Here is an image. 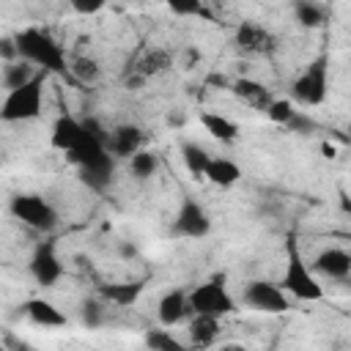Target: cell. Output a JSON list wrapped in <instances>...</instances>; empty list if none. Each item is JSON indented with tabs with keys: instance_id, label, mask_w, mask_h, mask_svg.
Instances as JSON below:
<instances>
[{
	"instance_id": "1",
	"label": "cell",
	"mask_w": 351,
	"mask_h": 351,
	"mask_svg": "<svg viewBox=\"0 0 351 351\" xmlns=\"http://www.w3.org/2000/svg\"><path fill=\"white\" fill-rule=\"evenodd\" d=\"M16 38V47H19V58L30 60L36 69L47 71V74H60V77H71V69H69V58L63 52V47L52 38L49 30H41V27H25L22 33L14 36Z\"/></svg>"
},
{
	"instance_id": "2",
	"label": "cell",
	"mask_w": 351,
	"mask_h": 351,
	"mask_svg": "<svg viewBox=\"0 0 351 351\" xmlns=\"http://www.w3.org/2000/svg\"><path fill=\"white\" fill-rule=\"evenodd\" d=\"M280 285L285 293H291L293 299H302V302L324 299V285L318 282L313 266H307L293 233H288V239H285V271H282Z\"/></svg>"
},
{
	"instance_id": "3",
	"label": "cell",
	"mask_w": 351,
	"mask_h": 351,
	"mask_svg": "<svg viewBox=\"0 0 351 351\" xmlns=\"http://www.w3.org/2000/svg\"><path fill=\"white\" fill-rule=\"evenodd\" d=\"M44 82H47V71H38L22 88L5 90V99L0 104V118L5 123H22V121L38 118L41 115V99H44Z\"/></svg>"
},
{
	"instance_id": "4",
	"label": "cell",
	"mask_w": 351,
	"mask_h": 351,
	"mask_svg": "<svg viewBox=\"0 0 351 351\" xmlns=\"http://www.w3.org/2000/svg\"><path fill=\"white\" fill-rule=\"evenodd\" d=\"M326 93H329V52H321L291 82V99L299 101L302 107H318L326 101Z\"/></svg>"
},
{
	"instance_id": "5",
	"label": "cell",
	"mask_w": 351,
	"mask_h": 351,
	"mask_svg": "<svg viewBox=\"0 0 351 351\" xmlns=\"http://www.w3.org/2000/svg\"><path fill=\"white\" fill-rule=\"evenodd\" d=\"M173 60L176 58H173L170 49H165V47H145V49H140L126 63V69H123V85L129 90H140L148 80L170 71L173 69Z\"/></svg>"
},
{
	"instance_id": "6",
	"label": "cell",
	"mask_w": 351,
	"mask_h": 351,
	"mask_svg": "<svg viewBox=\"0 0 351 351\" xmlns=\"http://www.w3.org/2000/svg\"><path fill=\"white\" fill-rule=\"evenodd\" d=\"M8 211L14 214V219H19L22 225L38 230V233H52L58 228V211L55 206L41 197V195H30V192H19L11 197Z\"/></svg>"
},
{
	"instance_id": "7",
	"label": "cell",
	"mask_w": 351,
	"mask_h": 351,
	"mask_svg": "<svg viewBox=\"0 0 351 351\" xmlns=\"http://www.w3.org/2000/svg\"><path fill=\"white\" fill-rule=\"evenodd\" d=\"M189 307L192 313H203V315H217V318L230 315L236 310V299L225 285V274H214L211 280L195 285L189 291Z\"/></svg>"
},
{
	"instance_id": "8",
	"label": "cell",
	"mask_w": 351,
	"mask_h": 351,
	"mask_svg": "<svg viewBox=\"0 0 351 351\" xmlns=\"http://www.w3.org/2000/svg\"><path fill=\"white\" fill-rule=\"evenodd\" d=\"M233 47L247 58H269L277 49V36L255 19H244L233 30Z\"/></svg>"
},
{
	"instance_id": "9",
	"label": "cell",
	"mask_w": 351,
	"mask_h": 351,
	"mask_svg": "<svg viewBox=\"0 0 351 351\" xmlns=\"http://www.w3.org/2000/svg\"><path fill=\"white\" fill-rule=\"evenodd\" d=\"M241 302L255 310V313H269V315H277V313H285L291 310V302L282 291V285L271 282V280H252L244 285V293H241Z\"/></svg>"
},
{
	"instance_id": "10",
	"label": "cell",
	"mask_w": 351,
	"mask_h": 351,
	"mask_svg": "<svg viewBox=\"0 0 351 351\" xmlns=\"http://www.w3.org/2000/svg\"><path fill=\"white\" fill-rule=\"evenodd\" d=\"M211 230V217L208 211L203 208V203H197L195 197H184L178 211H176V219H173V233L181 236V239H203L208 236Z\"/></svg>"
},
{
	"instance_id": "11",
	"label": "cell",
	"mask_w": 351,
	"mask_h": 351,
	"mask_svg": "<svg viewBox=\"0 0 351 351\" xmlns=\"http://www.w3.org/2000/svg\"><path fill=\"white\" fill-rule=\"evenodd\" d=\"M30 274L38 285L52 288L60 277H63V263L58 258V247L55 241H38L33 255H30Z\"/></svg>"
},
{
	"instance_id": "12",
	"label": "cell",
	"mask_w": 351,
	"mask_h": 351,
	"mask_svg": "<svg viewBox=\"0 0 351 351\" xmlns=\"http://www.w3.org/2000/svg\"><path fill=\"white\" fill-rule=\"evenodd\" d=\"M192 315V307H189V291L184 288H173L167 291L159 304H156V318L162 326H178L184 321H189Z\"/></svg>"
},
{
	"instance_id": "13",
	"label": "cell",
	"mask_w": 351,
	"mask_h": 351,
	"mask_svg": "<svg viewBox=\"0 0 351 351\" xmlns=\"http://www.w3.org/2000/svg\"><path fill=\"white\" fill-rule=\"evenodd\" d=\"M313 271L321 277H329V280H348L351 277V252H346L340 247H326L315 255Z\"/></svg>"
},
{
	"instance_id": "14",
	"label": "cell",
	"mask_w": 351,
	"mask_h": 351,
	"mask_svg": "<svg viewBox=\"0 0 351 351\" xmlns=\"http://www.w3.org/2000/svg\"><path fill=\"white\" fill-rule=\"evenodd\" d=\"M222 326L217 315H203V313H192L186 321V343L189 348H211L219 337Z\"/></svg>"
},
{
	"instance_id": "15",
	"label": "cell",
	"mask_w": 351,
	"mask_h": 351,
	"mask_svg": "<svg viewBox=\"0 0 351 351\" xmlns=\"http://www.w3.org/2000/svg\"><path fill=\"white\" fill-rule=\"evenodd\" d=\"M107 148L115 159H129L143 148V129L134 123H118L115 129H110Z\"/></svg>"
},
{
	"instance_id": "16",
	"label": "cell",
	"mask_w": 351,
	"mask_h": 351,
	"mask_svg": "<svg viewBox=\"0 0 351 351\" xmlns=\"http://www.w3.org/2000/svg\"><path fill=\"white\" fill-rule=\"evenodd\" d=\"M85 134V123L77 121L74 115H58L55 123H52V132H49V145L69 154Z\"/></svg>"
},
{
	"instance_id": "17",
	"label": "cell",
	"mask_w": 351,
	"mask_h": 351,
	"mask_svg": "<svg viewBox=\"0 0 351 351\" xmlns=\"http://www.w3.org/2000/svg\"><path fill=\"white\" fill-rule=\"evenodd\" d=\"M230 93H233L236 99H241L244 104H250L252 110H258V112H266L269 104L274 101V96L269 93V88H266L263 82L252 80V77H239V80H233Z\"/></svg>"
},
{
	"instance_id": "18",
	"label": "cell",
	"mask_w": 351,
	"mask_h": 351,
	"mask_svg": "<svg viewBox=\"0 0 351 351\" xmlns=\"http://www.w3.org/2000/svg\"><path fill=\"white\" fill-rule=\"evenodd\" d=\"M22 313L36 324V326H44V329H58V326H66L69 318L66 313H60L52 302L47 299H27L22 304Z\"/></svg>"
},
{
	"instance_id": "19",
	"label": "cell",
	"mask_w": 351,
	"mask_h": 351,
	"mask_svg": "<svg viewBox=\"0 0 351 351\" xmlns=\"http://www.w3.org/2000/svg\"><path fill=\"white\" fill-rule=\"evenodd\" d=\"M145 282L143 280H134V282H110V285H99V296L112 304V307H132L140 293H143Z\"/></svg>"
},
{
	"instance_id": "20",
	"label": "cell",
	"mask_w": 351,
	"mask_h": 351,
	"mask_svg": "<svg viewBox=\"0 0 351 351\" xmlns=\"http://www.w3.org/2000/svg\"><path fill=\"white\" fill-rule=\"evenodd\" d=\"M206 181L214 186H233L236 181H241V167L228 159V156H211L208 167H206Z\"/></svg>"
},
{
	"instance_id": "21",
	"label": "cell",
	"mask_w": 351,
	"mask_h": 351,
	"mask_svg": "<svg viewBox=\"0 0 351 351\" xmlns=\"http://www.w3.org/2000/svg\"><path fill=\"white\" fill-rule=\"evenodd\" d=\"M200 126H203L214 140H219V143H236V140H239V126H236L230 118L219 115V112H203V115H200Z\"/></svg>"
},
{
	"instance_id": "22",
	"label": "cell",
	"mask_w": 351,
	"mask_h": 351,
	"mask_svg": "<svg viewBox=\"0 0 351 351\" xmlns=\"http://www.w3.org/2000/svg\"><path fill=\"white\" fill-rule=\"evenodd\" d=\"M291 11H293V19L307 30L324 27V22H326V8L318 0H293Z\"/></svg>"
},
{
	"instance_id": "23",
	"label": "cell",
	"mask_w": 351,
	"mask_h": 351,
	"mask_svg": "<svg viewBox=\"0 0 351 351\" xmlns=\"http://www.w3.org/2000/svg\"><path fill=\"white\" fill-rule=\"evenodd\" d=\"M181 159H184V167L189 170L192 178H206V167L211 162V154L203 145H197L192 140H184L181 143Z\"/></svg>"
},
{
	"instance_id": "24",
	"label": "cell",
	"mask_w": 351,
	"mask_h": 351,
	"mask_svg": "<svg viewBox=\"0 0 351 351\" xmlns=\"http://www.w3.org/2000/svg\"><path fill=\"white\" fill-rule=\"evenodd\" d=\"M41 71V69H38ZM36 66L25 58H16V60H8L5 69H3V88L5 90H14V88H22L25 82H30L36 74Z\"/></svg>"
},
{
	"instance_id": "25",
	"label": "cell",
	"mask_w": 351,
	"mask_h": 351,
	"mask_svg": "<svg viewBox=\"0 0 351 351\" xmlns=\"http://www.w3.org/2000/svg\"><path fill=\"white\" fill-rule=\"evenodd\" d=\"M156 170H159V159H156L154 151L140 148L137 154L129 156V173H132L134 181H148V178L156 176Z\"/></svg>"
},
{
	"instance_id": "26",
	"label": "cell",
	"mask_w": 351,
	"mask_h": 351,
	"mask_svg": "<svg viewBox=\"0 0 351 351\" xmlns=\"http://www.w3.org/2000/svg\"><path fill=\"white\" fill-rule=\"evenodd\" d=\"M69 69H71V77L77 82H82V85H93L101 77V66L90 55H74L71 63H69Z\"/></svg>"
},
{
	"instance_id": "27",
	"label": "cell",
	"mask_w": 351,
	"mask_h": 351,
	"mask_svg": "<svg viewBox=\"0 0 351 351\" xmlns=\"http://www.w3.org/2000/svg\"><path fill=\"white\" fill-rule=\"evenodd\" d=\"M143 343L154 351H184L189 343H181L170 329H148L143 335Z\"/></svg>"
},
{
	"instance_id": "28",
	"label": "cell",
	"mask_w": 351,
	"mask_h": 351,
	"mask_svg": "<svg viewBox=\"0 0 351 351\" xmlns=\"http://www.w3.org/2000/svg\"><path fill=\"white\" fill-rule=\"evenodd\" d=\"M80 313H82V324L88 329H99L107 321V302L101 296L99 299H85L82 307H80Z\"/></svg>"
},
{
	"instance_id": "29",
	"label": "cell",
	"mask_w": 351,
	"mask_h": 351,
	"mask_svg": "<svg viewBox=\"0 0 351 351\" xmlns=\"http://www.w3.org/2000/svg\"><path fill=\"white\" fill-rule=\"evenodd\" d=\"M165 5L176 16H203V19H208V11H206L203 0H165Z\"/></svg>"
},
{
	"instance_id": "30",
	"label": "cell",
	"mask_w": 351,
	"mask_h": 351,
	"mask_svg": "<svg viewBox=\"0 0 351 351\" xmlns=\"http://www.w3.org/2000/svg\"><path fill=\"white\" fill-rule=\"evenodd\" d=\"M296 112H299V110H296L288 99H274V101L269 104V110H266L269 121H274V123H280V126H288Z\"/></svg>"
},
{
	"instance_id": "31",
	"label": "cell",
	"mask_w": 351,
	"mask_h": 351,
	"mask_svg": "<svg viewBox=\"0 0 351 351\" xmlns=\"http://www.w3.org/2000/svg\"><path fill=\"white\" fill-rule=\"evenodd\" d=\"M285 129H288V132H293V134H310V132H315V121H313L307 112H302V110H299V112L293 115V121H291Z\"/></svg>"
},
{
	"instance_id": "32",
	"label": "cell",
	"mask_w": 351,
	"mask_h": 351,
	"mask_svg": "<svg viewBox=\"0 0 351 351\" xmlns=\"http://www.w3.org/2000/svg\"><path fill=\"white\" fill-rule=\"evenodd\" d=\"M69 5H71L77 14L90 16V14H99V11L107 5V0H69Z\"/></svg>"
},
{
	"instance_id": "33",
	"label": "cell",
	"mask_w": 351,
	"mask_h": 351,
	"mask_svg": "<svg viewBox=\"0 0 351 351\" xmlns=\"http://www.w3.org/2000/svg\"><path fill=\"white\" fill-rule=\"evenodd\" d=\"M206 85H214V88H219V90H230V85H233V80H228L225 74H208V80H206Z\"/></svg>"
},
{
	"instance_id": "34",
	"label": "cell",
	"mask_w": 351,
	"mask_h": 351,
	"mask_svg": "<svg viewBox=\"0 0 351 351\" xmlns=\"http://www.w3.org/2000/svg\"><path fill=\"white\" fill-rule=\"evenodd\" d=\"M121 255H126V258H132V255H134V247H129V244H123V247H121Z\"/></svg>"
},
{
	"instance_id": "35",
	"label": "cell",
	"mask_w": 351,
	"mask_h": 351,
	"mask_svg": "<svg viewBox=\"0 0 351 351\" xmlns=\"http://www.w3.org/2000/svg\"><path fill=\"white\" fill-rule=\"evenodd\" d=\"M343 206H346V211L351 214V203H348V200H343Z\"/></svg>"
},
{
	"instance_id": "36",
	"label": "cell",
	"mask_w": 351,
	"mask_h": 351,
	"mask_svg": "<svg viewBox=\"0 0 351 351\" xmlns=\"http://www.w3.org/2000/svg\"><path fill=\"white\" fill-rule=\"evenodd\" d=\"M348 137H351V123H348Z\"/></svg>"
}]
</instances>
